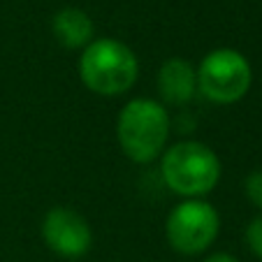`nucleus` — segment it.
Segmentation results:
<instances>
[{
  "label": "nucleus",
  "instance_id": "1",
  "mask_svg": "<svg viewBox=\"0 0 262 262\" xmlns=\"http://www.w3.org/2000/svg\"><path fill=\"white\" fill-rule=\"evenodd\" d=\"M169 112L151 98H133L121 107L116 119V139L125 158L137 165L158 160L169 142Z\"/></svg>",
  "mask_w": 262,
  "mask_h": 262
},
{
  "label": "nucleus",
  "instance_id": "2",
  "mask_svg": "<svg viewBox=\"0 0 262 262\" xmlns=\"http://www.w3.org/2000/svg\"><path fill=\"white\" fill-rule=\"evenodd\" d=\"M79 79L100 98L125 95L139 79L137 54L116 37H95L81 49Z\"/></svg>",
  "mask_w": 262,
  "mask_h": 262
},
{
  "label": "nucleus",
  "instance_id": "3",
  "mask_svg": "<svg viewBox=\"0 0 262 262\" xmlns=\"http://www.w3.org/2000/svg\"><path fill=\"white\" fill-rule=\"evenodd\" d=\"M221 160L211 146L183 139L160 156V177L174 195L183 200H204L221 181Z\"/></svg>",
  "mask_w": 262,
  "mask_h": 262
},
{
  "label": "nucleus",
  "instance_id": "4",
  "mask_svg": "<svg viewBox=\"0 0 262 262\" xmlns=\"http://www.w3.org/2000/svg\"><path fill=\"white\" fill-rule=\"evenodd\" d=\"M198 72V93L213 104H234L246 98L253 84V70L248 58L237 49L221 47L204 54Z\"/></svg>",
  "mask_w": 262,
  "mask_h": 262
},
{
  "label": "nucleus",
  "instance_id": "5",
  "mask_svg": "<svg viewBox=\"0 0 262 262\" xmlns=\"http://www.w3.org/2000/svg\"><path fill=\"white\" fill-rule=\"evenodd\" d=\"M221 216L207 200H181L165 218V239L181 255H200L213 246Z\"/></svg>",
  "mask_w": 262,
  "mask_h": 262
},
{
  "label": "nucleus",
  "instance_id": "6",
  "mask_svg": "<svg viewBox=\"0 0 262 262\" xmlns=\"http://www.w3.org/2000/svg\"><path fill=\"white\" fill-rule=\"evenodd\" d=\"M47 248L63 260H79L93 246V230L79 211L54 207L45 213L40 225Z\"/></svg>",
  "mask_w": 262,
  "mask_h": 262
},
{
  "label": "nucleus",
  "instance_id": "7",
  "mask_svg": "<svg viewBox=\"0 0 262 262\" xmlns=\"http://www.w3.org/2000/svg\"><path fill=\"white\" fill-rule=\"evenodd\" d=\"M158 93L163 104H172V107L188 104L198 93L195 65L181 56L167 58L158 70Z\"/></svg>",
  "mask_w": 262,
  "mask_h": 262
},
{
  "label": "nucleus",
  "instance_id": "8",
  "mask_svg": "<svg viewBox=\"0 0 262 262\" xmlns=\"http://www.w3.org/2000/svg\"><path fill=\"white\" fill-rule=\"evenodd\" d=\"M51 35L65 49H86L95 40V26L84 10L63 7L51 19Z\"/></svg>",
  "mask_w": 262,
  "mask_h": 262
},
{
  "label": "nucleus",
  "instance_id": "9",
  "mask_svg": "<svg viewBox=\"0 0 262 262\" xmlns=\"http://www.w3.org/2000/svg\"><path fill=\"white\" fill-rule=\"evenodd\" d=\"M246 237V246L257 260H262V216H255L244 230Z\"/></svg>",
  "mask_w": 262,
  "mask_h": 262
},
{
  "label": "nucleus",
  "instance_id": "10",
  "mask_svg": "<svg viewBox=\"0 0 262 262\" xmlns=\"http://www.w3.org/2000/svg\"><path fill=\"white\" fill-rule=\"evenodd\" d=\"M244 193L251 200L253 207H257L262 211V169H255V172H251L246 177V181H244Z\"/></svg>",
  "mask_w": 262,
  "mask_h": 262
},
{
  "label": "nucleus",
  "instance_id": "11",
  "mask_svg": "<svg viewBox=\"0 0 262 262\" xmlns=\"http://www.w3.org/2000/svg\"><path fill=\"white\" fill-rule=\"evenodd\" d=\"M204 262H239V260L234 255H230V253H213Z\"/></svg>",
  "mask_w": 262,
  "mask_h": 262
}]
</instances>
